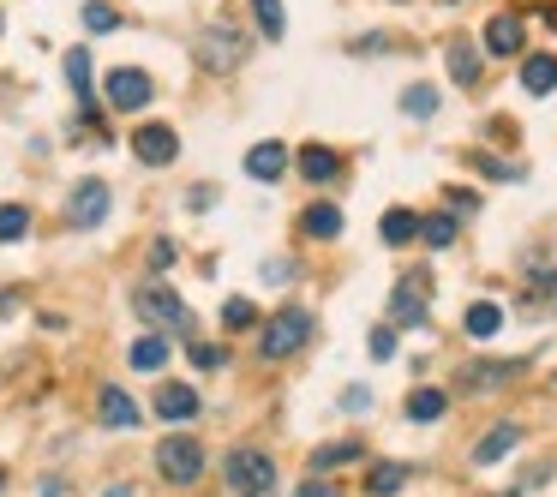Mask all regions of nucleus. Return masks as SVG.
Here are the masks:
<instances>
[{
  "label": "nucleus",
  "mask_w": 557,
  "mask_h": 497,
  "mask_svg": "<svg viewBox=\"0 0 557 497\" xmlns=\"http://www.w3.org/2000/svg\"><path fill=\"white\" fill-rule=\"evenodd\" d=\"M300 228H306V240H336V234H342V210H336V204H312V210L300 216Z\"/></svg>",
  "instance_id": "16"
},
{
  "label": "nucleus",
  "mask_w": 557,
  "mask_h": 497,
  "mask_svg": "<svg viewBox=\"0 0 557 497\" xmlns=\"http://www.w3.org/2000/svg\"><path fill=\"white\" fill-rule=\"evenodd\" d=\"M132 306H138V318L144 324H174V330H186L192 318H186V306H180V294L168 288V282H144L138 294H132Z\"/></svg>",
  "instance_id": "3"
},
{
  "label": "nucleus",
  "mask_w": 557,
  "mask_h": 497,
  "mask_svg": "<svg viewBox=\"0 0 557 497\" xmlns=\"http://www.w3.org/2000/svg\"><path fill=\"white\" fill-rule=\"evenodd\" d=\"M222 474H228V486H234V492H258V497H264L270 486H276V468H270V456H264V450H234Z\"/></svg>",
  "instance_id": "4"
},
{
  "label": "nucleus",
  "mask_w": 557,
  "mask_h": 497,
  "mask_svg": "<svg viewBox=\"0 0 557 497\" xmlns=\"http://www.w3.org/2000/svg\"><path fill=\"white\" fill-rule=\"evenodd\" d=\"M66 78H72L78 102L90 108V54H84V48H66Z\"/></svg>",
  "instance_id": "24"
},
{
  "label": "nucleus",
  "mask_w": 557,
  "mask_h": 497,
  "mask_svg": "<svg viewBox=\"0 0 557 497\" xmlns=\"http://www.w3.org/2000/svg\"><path fill=\"white\" fill-rule=\"evenodd\" d=\"M390 354H396V330L378 324V330H372V360H390Z\"/></svg>",
  "instance_id": "34"
},
{
  "label": "nucleus",
  "mask_w": 557,
  "mask_h": 497,
  "mask_svg": "<svg viewBox=\"0 0 557 497\" xmlns=\"http://www.w3.org/2000/svg\"><path fill=\"white\" fill-rule=\"evenodd\" d=\"M486 54H522V18L516 12H498L486 24Z\"/></svg>",
  "instance_id": "10"
},
{
  "label": "nucleus",
  "mask_w": 557,
  "mask_h": 497,
  "mask_svg": "<svg viewBox=\"0 0 557 497\" xmlns=\"http://www.w3.org/2000/svg\"><path fill=\"white\" fill-rule=\"evenodd\" d=\"M462 162H468V168H480V174H492V180H510V168H504L498 156H486V150H468Z\"/></svg>",
  "instance_id": "33"
},
{
  "label": "nucleus",
  "mask_w": 557,
  "mask_h": 497,
  "mask_svg": "<svg viewBox=\"0 0 557 497\" xmlns=\"http://www.w3.org/2000/svg\"><path fill=\"white\" fill-rule=\"evenodd\" d=\"M0 492H6V474H0Z\"/></svg>",
  "instance_id": "41"
},
{
  "label": "nucleus",
  "mask_w": 557,
  "mask_h": 497,
  "mask_svg": "<svg viewBox=\"0 0 557 497\" xmlns=\"http://www.w3.org/2000/svg\"><path fill=\"white\" fill-rule=\"evenodd\" d=\"M450 78L456 84H480V48L474 42H450Z\"/></svg>",
  "instance_id": "17"
},
{
  "label": "nucleus",
  "mask_w": 557,
  "mask_h": 497,
  "mask_svg": "<svg viewBox=\"0 0 557 497\" xmlns=\"http://www.w3.org/2000/svg\"><path fill=\"white\" fill-rule=\"evenodd\" d=\"M306 342H312V312L294 306V312L270 318V330L258 336V354H264V360H288V354H300Z\"/></svg>",
  "instance_id": "1"
},
{
  "label": "nucleus",
  "mask_w": 557,
  "mask_h": 497,
  "mask_svg": "<svg viewBox=\"0 0 557 497\" xmlns=\"http://www.w3.org/2000/svg\"><path fill=\"white\" fill-rule=\"evenodd\" d=\"M132 366H138V372H162V366H168V342H162V336L132 342Z\"/></svg>",
  "instance_id": "22"
},
{
  "label": "nucleus",
  "mask_w": 557,
  "mask_h": 497,
  "mask_svg": "<svg viewBox=\"0 0 557 497\" xmlns=\"http://www.w3.org/2000/svg\"><path fill=\"white\" fill-rule=\"evenodd\" d=\"M444 408H450V396H444V390H414V396H408V420H420V426L444 420Z\"/></svg>",
  "instance_id": "18"
},
{
  "label": "nucleus",
  "mask_w": 557,
  "mask_h": 497,
  "mask_svg": "<svg viewBox=\"0 0 557 497\" xmlns=\"http://www.w3.org/2000/svg\"><path fill=\"white\" fill-rule=\"evenodd\" d=\"M402 108H408V114H420V120H426V114H432V108H438V90H426V84H414V90H402Z\"/></svg>",
  "instance_id": "30"
},
{
  "label": "nucleus",
  "mask_w": 557,
  "mask_h": 497,
  "mask_svg": "<svg viewBox=\"0 0 557 497\" xmlns=\"http://www.w3.org/2000/svg\"><path fill=\"white\" fill-rule=\"evenodd\" d=\"M66 216H72V228H102V216H108V180H78Z\"/></svg>",
  "instance_id": "7"
},
{
  "label": "nucleus",
  "mask_w": 557,
  "mask_h": 497,
  "mask_svg": "<svg viewBox=\"0 0 557 497\" xmlns=\"http://www.w3.org/2000/svg\"><path fill=\"white\" fill-rule=\"evenodd\" d=\"M402 486H408V468H402V462H384V468L366 480V492H372V497H396Z\"/></svg>",
  "instance_id": "23"
},
{
  "label": "nucleus",
  "mask_w": 557,
  "mask_h": 497,
  "mask_svg": "<svg viewBox=\"0 0 557 497\" xmlns=\"http://www.w3.org/2000/svg\"><path fill=\"white\" fill-rule=\"evenodd\" d=\"M264 276H270V282H288V276H294V264H288V258H276V264H264Z\"/></svg>",
  "instance_id": "39"
},
{
  "label": "nucleus",
  "mask_w": 557,
  "mask_h": 497,
  "mask_svg": "<svg viewBox=\"0 0 557 497\" xmlns=\"http://www.w3.org/2000/svg\"><path fill=\"white\" fill-rule=\"evenodd\" d=\"M462 324H468V336H480V342H486V336H498V330H504V312H498L492 300H480V306H468V318H462Z\"/></svg>",
  "instance_id": "21"
},
{
  "label": "nucleus",
  "mask_w": 557,
  "mask_h": 497,
  "mask_svg": "<svg viewBox=\"0 0 557 497\" xmlns=\"http://www.w3.org/2000/svg\"><path fill=\"white\" fill-rule=\"evenodd\" d=\"M84 24H90V30H114V24H120V12H114L108 0H90V6H84Z\"/></svg>",
  "instance_id": "32"
},
{
  "label": "nucleus",
  "mask_w": 557,
  "mask_h": 497,
  "mask_svg": "<svg viewBox=\"0 0 557 497\" xmlns=\"http://www.w3.org/2000/svg\"><path fill=\"white\" fill-rule=\"evenodd\" d=\"M192 360H198V366H222V348H210V342H192Z\"/></svg>",
  "instance_id": "37"
},
{
  "label": "nucleus",
  "mask_w": 557,
  "mask_h": 497,
  "mask_svg": "<svg viewBox=\"0 0 557 497\" xmlns=\"http://www.w3.org/2000/svg\"><path fill=\"white\" fill-rule=\"evenodd\" d=\"M150 96H156L150 72H138V66H114V72H108V102H114V108H144Z\"/></svg>",
  "instance_id": "6"
},
{
  "label": "nucleus",
  "mask_w": 557,
  "mask_h": 497,
  "mask_svg": "<svg viewBox=\"0 0 557 497\" xmlns=\"http://www.w3.org/2000/svg\"><path fill=\"white\" fill-rule=\"evenodd\" d=\"M510 378H516V360H480V366H468L462 390H504Z\"/></svg>",
  "instance_id": "13"
},
{
  "label": "nucleus",
  "mask_w": 557,
  "mask_h": 497,
  "mask_svg": "<svg viewBox=\"0 0 557 497\" xmlns=\"http://www.w3.org/2000/svg\"><path fill=\"white\" fill-rule=\"evenodd\" d=\"M444 204H450V210H462V216H474V210H480V198H474V192H462V186H450V198H444Z\"/></svg>",
  "instance_id": "35"
},
{
  "label": "nucleus",
  "mask_w": 557,
  "mask_h": 497,
  "mask_svg": "<svg viewBox=\"0 0 557 497\" xmlns=\"http://www.w3.org/2000/svg\"><path fill=\"white\" fill-rule=\"evenodd\" d=\"M30 234V210L24 204H0V240H24Z\"/></svg>",
  "instance_id": "27"
},
{
  "label": "nucleus",
  "mask_w": 557,
  "mask_h": 497,
  "mask_svg": "<svg viewBox=\"0 0 557 497\" xmlns=\"http://www.w3.org/2000/svg\"><path fill=\"white\" fill-rule=\"evenodd\" d=\"M198 60H204L210 72H234V66L246 60V36H240V30H228V24H216V30H204V36H198Z\"/></svg>",
  "instance_id": "5"
},
{
  "label": "nucleus",
  "mask_w": 557,
  "mask_h": 497,
  "mask_svg": "<svg viewBox=\"0 0 557 497\" xmlns=\"http://www.w3.org/2000/svg\"><path fill=\"white\" fill-rule=\"evenodd\" d=\"M420 240H426L432 252L456 246V210H444V216H426V222H420Z\"/></svg>",
  "instance_id": "20"
},
{
  "label": "nucleus",
  "mask_w": 557,
  "mask_h": 497,
  "mask_svg": "<svg viewBox=\"0 0 557 497\" xmlns=\"http://www.w3.org/2000/svg\"><path fill=\"white\" fill-rule=\"evenodd\" d=\"M516 438H522L516 426H498V432H492V438H486V444L474 450V462L486 468V462H498V456H510V450H516Z\"/></svg>",
  "instance_id": "25"
},
{
  "label": "nucleus",
  "mask_w": 557,
  "mask_h": 497,
  "mask_svg": "<svg viewBox=\"0 0 557 497\" xmlns=\"http://www.w3.org/2000/svg\"><path fill=\"white\" fill-rule=\"evenodd\" d=\"M282 168H288V150H282L276 138L246 150V174H252V180H264V186H270V180H282Z\"/></svg>",
  "instance_id": "9"
},
{
  "label": "nucleus",
  "mask_w": 557,
  "mask_h": 497,
  "mask_svg": "<svg viewBox=\"0 0 557 497\" xmlns=\"http://www.w3.org/2000/svg\"><path fill=\"white\" fill-rule=\"evenodd\" d=\"M300 174H306V180H336V174H342V156H336L330 144H306V150H300Z\"/></svg>",
  "instance_id": "14"
},
{
  "label": "nucleus",
  "mask_w": 557,
  "mask_h": 497,
  "mask_svg": "<svg viewBox=\"0 0 557 497\" xmlns=\"http://www.w3.org/2000/svg\"><path fill=\"white\" fill-rule=\"evenodd\" d=\"M336 462H360V444H324L312 456V468H336Z\"/></svg>",
  "instance_id": "31"
},
{
  "label": "nucleus",
  "mask_w": 557,
  "mask_h": 497,
  "mask_svg": "<svg viewBox=\"0 0 557 497\" xmlns=\"http://www.w3.org/2000/svg\"><path fill=\"white\" fill-rule=\"evenodd\" d=\"M156 414H162V420H192V414H198V396H192L186 384H162V390H156Z\"/></svg>",
  "instance_id": "15"
},
{
  "label": "nucleus",
  "mask_w": 557,
  "mask_h": 497,
  "mask_svg": "<svg viewBox=\"0 0 557 497\" xmlns=\"http://www.w3.org/2000/svg\"><path fill=\"white\" fill-rule=\"evenodd\" d=\"M150 264L168 270V264H174V240H156V246H150Z\"/></svg>",
  "instance_id": "36"
},
{
  "label": "nucleus",
  "mask_w": 557,
  "mask_h": 497,
  "mask_svg": "<svg viewBox=\"0 0 557 497\" xmlns=\"http://www.w3.org/2000/svg\"><path fill=\"white\" fill-rule=\"evenodd\" d=\"M522 90H528V96H552L557 90V54H528V60H522Z\"/></svg>",
  "instance_id": "12"
},
{
  "label": "nucleus",
  "mask_w": 557,
  "mask_h": 497,
  "mask_svg": "<svg viewBox=\"0 0 557 497\" xmlns=\"http://www.w3.org/2000/svg\"><path fill=\"white\" fill-rule=\"evenodd\" d=\"M222 324H228V330H252V324H258V306H252V300H228V306H222Z\"/></svg>",
  "instance_id": "28"
},
{
  "label": "nucleus",
  "mask_w": 557,
  "mask_h": 497,
  "mask_svg": "<svg viewBox=\"0 0 557 497\" xmlns=\"http://www.w3.org/2000/svg\"><path fill=\"white\" fill-rule=\"evenodd\" d=\"M132 150H138V162L162 168V162L180 156V138H174V126H138V132H132Z\"/></svg>",
  "instance_id": "8"
},
{
  "label": "nucleus",
  "mask_w": 557,
  "mask_h": 497,
  "mask_svg": "<svg viewBox=\"0 0 557 497\" xmlns=\"http://www.w3.org/2000/svg\"><path fill=\"white\" fill-rule=\"evenodd\" d=\"M294 497H336V486H330V480H306Z\"/></svg>",
  "instance_id": "38"
},
{
  "label": "nucleus",
  "mask_w": 557,
  "mask_h": 497,
  "mask_svg": "<svg viewBox=\"0 0 557 497\" xmlns=\"http://www.w3.org/2000/svg\"><path fill=\"white\" fill-rule=\"evenodd\" d=\"M420 234V216L414 210H384V246H408Z\"/></svg>",
  "instance_id": "19"
},
{
  "label": "nucleus",
  "mask_w": 557,
  "mask_h": 497,
  "mask_svg": "<svg viewBox=\"0 0 557 497\" xmlns=\"http://www.w3.org/2000/svg\"><path fill=\"white\" fill-rule=\"evenodd\" d=\"M156 468H162V480L192 486V480L204 474V450H198V438H162V444H156Z\"/></svg>",
  "instance_id": "2"
},
{
  "label": "nucleus",
  "mask_w": 557,
  "mask_h": 497,
  "mask_svg": "<svg viewBox=\"0 0 557 497\" xmlns=\"http://www.w3.org/2000/svg\"><path fill=\"white\" fill-rule=\"evenodd\" d=\"M396 324H426V294H414L408 282L396 288Z\"/></svg>",
  "instance_id": "26"
},
{
  "label": "nucleus",
  "mask_w": 557,
  "mask_h": 497,
  "mask_svg": "<svg viewBox=\"0 0 557 497\" xmlns=\"http://www.w3.org/2000/svg\"><path fill=\"white\" fill-rule=\"evenodd\" d=\"M96 408H102V426H114V432H132V426H138V402H132L126 390H114V384L102 390Z\"/></svg>",
  "instance_id": "11"
},
{
  "label": "nucleus",
  "mask_w": 557,
  "mask_h": 497,
  "mask_svg": "<svg viewBox=\"0 0 557 497\" xmlns=\"http://www.w3.org/2000/svg\"><path fill=\"white\" fill-rule=\"evenodd\" d=\"M444 6H456V0H444Z\"/></svg>",
  "instance_id": "42"
},
{
  "label": "nucleus",
  "mask_w": 557,
  "mask_h": 497,
  "mask_svg": "<svg viewBox=\"0 0 557 497\" xmlns=\"http://www.w3.org/2000/svg\"><path fill=\"white\" fill-rule=\"evenodd\" d=\"M108 497H132V492H120V486H114V492H108Z\"/></svg>",
  "instance_id": "40"
},
{
  "label": "nucleus",
  "mask_w": 557,
  "mask_h": 497,
  "mask_svg": "<svg viewBox=\"0 0 557 497\" xmlns=\"http://www.w3.org/2000/svg\"><path fill=\"white\" fill-rule=\"evenodd\" d=\"M246 497H258V492H246Z\"/></svg>",
  "instance_id": "43"
},
{
  "label": "nucleus",
  "mask_w": 557,
  "mask_h": 497,
  "mask_svg": "<svg viewBox=\"0 0 557 497\" xmlns=\"http://www.w3.org/2000/svg\"><path fill=\"white\" fill-rule=\"evenodd\" d=\"M252 18L264 24V36H282V24H288L282 18V0H252Z\"/></svg>",
  "instance_id": "29"
}]
</instances>
